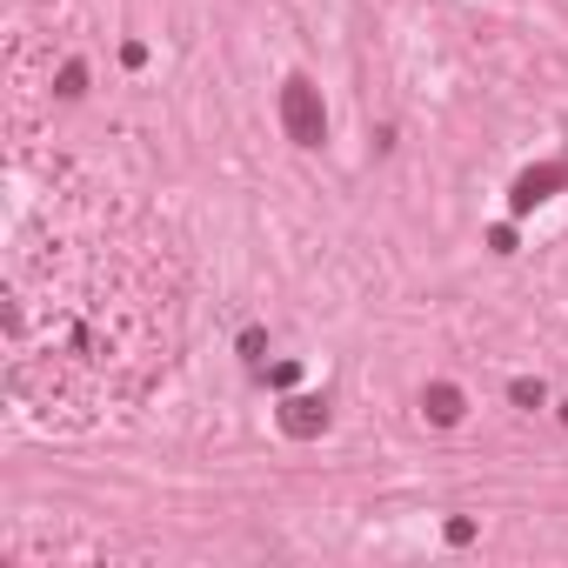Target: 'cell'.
I'll use <instances>...</instances> for the list:
<instances>
[{"label":"cell","instance_id":"obj_5","mask_svg":"<svg viewBox=\"0 0 568 568\" xmlns=\"http://www.w3.org/2000/svg\"><path fill=\"white\" fill-rule=\"evenodd\" d=\"M508 395H515V402H521V408H541V402H548V388H541V382H515V388H508Z\"/></svg>","mask_w":568,"mask_h":568},{"label":"cell","instance_id":"obj_3","mask_svg":"<svg viewBox=\"0 0 568 568\" xmlns=\"http://www.w3.org/2000/svg\"><path fill=\"white\" fill-rule=\"evenodd\" d=\"M422 408H428V422H442V428H455V422H462V388H448V382H435V388H422Z\"/></svg>","mask_w":568,"mask_h":568},{"label":"cell","instance_id":"obj_2","mask_svg":"<svg viewBox=\"0 0 568 568\" xmlns=\"http://www.w3.org/2000/svg\"><path fill=\"white\" fill-rule=\"evenodd\" d=\"M322 428H328V402H322V395H295V402H281V435L315 442Z\"/></svg>","mask_w":568,"mask_h":568},{"label":"cell","instance_id":"obj_6","mask_svg":"<svg viewBox=\"0 0 568 568\" xmlns=\"http://www.w3.org/2000/svg\"><path fill=\"white\" fill-rule=\"evenodd\" d=\"M81 81H88V68H81V61H68V68H61V94L74 101V94H81Z\"/></svg>","mask_w":568,"mask_h":568},{"label":"cell","instance_id":"obj_1","mask_svg":"<svg viewBox=\"0 0 568 568\" xmlns=\"http://www.w3.org/2000/svg\"><path fill=\"white\" fill-rule=\"evenodd\" d=\"M281 128H288V141L295 148H322L328 141V108H322V94H315V81H288L281 88Z\"/></svg>","mask_w":568,"mask_h":568},{"label":"cell","instance_id":"obj_4","mask_svg":"<svg viewBox=\"0 0 568 568\" xmlns=\"http://www.w3.org/2000/svg\"><path fill=\"white\" fill-rule=\"evenodd\" d=\"M555 181H568V168H541V174H521V187H515V207H535V201H548V187Z\"/></svg>","mask_w":568,"mask_h":568}]
</instances>
